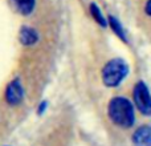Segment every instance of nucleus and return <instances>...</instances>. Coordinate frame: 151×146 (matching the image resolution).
I'll use <instances>...</instances> for the list:
<instances>
[{"label": "nucleus", "mask_w": 151, "mask_h": 146, "mask_svg": "<svg viewBox=\"0 0 151 146\" xmlns=\"http://www.w3.org/2000/svg\"><path fill=\"white\" fill-rule=\"evenodd\" d=\"M19 40L23 45L29 47V45H35L39 41V32L36 29L31 28V27H21L20 35H19Z\"/></svg>", "instance_id": "nucleus-6"}, {"label": "nucleus", "mask_w": 151, "mask_h": 146, "mask_svg": "<svg viewBox=\"0 0 151 146\" xmlns=\"http://www.w3.org/2000/svg\"><path fill=\"white\" fill-rule=\"evenodd\" d=\"M133 146H151V126L143 125L133 134Z\"/></svg>", "instance_id": "nucleus-5"}, {"label": "nucleus", "mask_w": 151, "mask_h": 146, "mask_svg": "<svg viewBox=\"0 0 151 146\" xmlns=\"http://www.w3.org/2000/svg\"><path fill=\"white\" fill-rule=\"evenodd\" d=\"M5 100L9 105L16 106L24 100V88L19 78L12 80L5 89Z\"/></svg>", "instance_id": "nucleus-4"}, {"label": "nucleus", "mask_w": 151, "mask_h": 146, "mask_svg": "<svg viewBox=\"0 0 151 146\" xmlns=\"http://www.w3.org/2000/svg\"><path fill=\"white\" fill-rule=\"evenodd\" d=\"M134 102L142 114L151 116V94L146 84L142 81H139L134 88Z\"/></svg>", "instance_id": "nucleus-3"}, {"label": "nucleus", "mask_w": 151, "mask_h": 146, "mask_svg": "<svg viewBox=\"0 0 151 146\" xmlns=\"http://www.w3.org/2000/svg\"><path fill=\"white\" fill-rule=\"evenodd\" d=\"M127 72L129 66L122 59H113L102 69V81L106 86L114 88L122 82Z\"/></svg>", "instance_id": "nucleus-2"}, {"label": "nucleus", "mask_w": 151, "mask_h": 146, "mask_svg": "<svg viewBox=\"0 0 151 146\" xmlns=\"http://www.w3.org/2000/svg\"><path fill=\"white\" fill-rule=\"evenodd\" d=\"M109 24H110V27H111V29L114 31V33L117 35L119 39H122L123 41H127V40H126V35H125V32H123V28L121 27V23L117 20V19L113 17V16H110Z\"/></svg>", "instance_id": "nucleus-8"}, {"label": "nucleus", "mask_w": 151, "mask_h": 146, "mask_svg": "<svg viewBox=\"0 0 151 146\" xmlns=\"http://www.w3.org/2000/svg\"><path fill=\"white\" fill-rule=\"evenodd\" d=\"M90 13H91V16L94 17V20L97 21V23L99 24V25H102V27H106V20H105V17L102 16V13H101V9H99L98 7H97L96 4H90Z\"/></svg>", "instance_id": "nucleus-9"}, {"label": "nucleus", "mask_w": 151, "mask_h": 146, "mask_svg": "<svg viewBox=\"0 0 151 146\" xmlns=\"http://www.w3.org/2000/svg\"><path fill=\"white\" fill-rule=\"evenodd\" d=\"M145 11H146V13L149 16H151V0H149L146 4V7H145Z\"/></svg>", "instance_id": "nucleus-11"}, {"label": "nucleus", "mask_w": 151, "mask_h": 146, "mask_svg": "<svg viewBox=\"0 0 151 146\" xmlns=\"http://www.w3.org/2000/svg\"><path fill=\"white\" fill-rule=\"evenodd\" d=\"M11 1L13 7L17 9V12L24 16L31 15L36 7V0H11Z\"/></svg>", "instance_id": "nucleus-7"}, {"label": "nucleus", "mask_w": 151, "mask_h": 146, "mask_svg": "<svg viewBox=\"0 0 151 146\" xmlns=\"http://www.w3.org/2000/svg\"><path fill=\"white\" fill-rule=\"evenodd\" d=\"M45 108H47V101L41 102V104L39 105V112H37V113H39V114H41V113L45 110Z\"/></svg>", "instance_id": "nucleus-10"}, {"label": "nucleus", "mask_w": 151, "mask_h": 146, "mask_svg": "<svg viewBox=\"0 0 151 146\" xmlns=\"http://www.w3.org/2000/svg\"><path fill=\"white\" fill-rule=\"evenodd\" d=\"M107 114L109 118L119 128H131L135 121V113L134 106L127 98L117 96L110 100L107 106Z\"/></svg>", "instance_id": "nucleus-1"}]
</instances>
